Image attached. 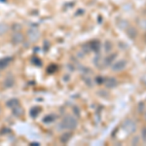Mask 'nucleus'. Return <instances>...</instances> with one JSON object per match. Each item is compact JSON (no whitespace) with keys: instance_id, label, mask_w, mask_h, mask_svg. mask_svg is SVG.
<instances>
[{"instance_id":"obj_16","label":"nucleus","mask_w":146,"mask_h":146,"mask_svg":"<svg viewBox=\"0 0 146 146\" xmlns=\"http://www.w3.org/2000/svg\"><path fill=\"white\" fill-rule=\"evenodd\" d=\"M9 29V27L5 23H0V35L5 34Z\"/></svg>"},{"instance_id":"obj_1","label":"nucleus","mask_w":146,"mask_h":146,"mask_svg":"<svg viewBox=\"0 0 146 146\" xmlns=\"http://www.w3.org/2000/svg\"><path fill=\"white\" fill-rule=\"evenodd\" d=\"M78 126V122H77V119L74 118L71 115H67L64 118L62 119V123L60 124V127L62 129H69V131H73Z\"/></svg>"},{"instance_id":"obj_10","label":"nucleus","mask_w":146,"mask_h":146,"mask_svg":"<svg viewBox=\"0 0 146 146\" xmlns=\"http://www.w3.org/2000/svg\"><path fill=\"white\" fill-rule=\"evenodd\" d=\"M90 47H91V50L94 51V52H98L100 49V42L96 41V40H95V41H93L92 43L90 44Z\"/></svg>"},{"instance_id":"obj_24","label":"nucleus","mask_w":146,"mask_h":146,"mask_svg":"<svg viewBox=\"0 0 146 146\" xmlns=\"http://www.w3.org/2000/svg\"><path fill=\"white\" fill-rule=\"evenodd\" d=\"M141 82H142V84L144 85V86H146V75H144V76L142 77V79H141Z\"/></svg>"},{"instance_id":"obj_18","label":"nucleus","mask_w":146,"mask_h":146,"mask_svg":"<svg viewBox=\"0 0 146 146\" xmlns=\"http://www.w3.org/2000/svg\"><path fill=\"white\" fill-rule=\"evenodd\" d=\"M137 23H138V27H139L141 29L146 31V19H141V20L138 21Z\"/></svg>"},{"instance_id":"obj_19","label":"nucleus","mask_w":146,"mask_h":146,"mask_svg":"<svg viewBox=\"0 0 146 146\" xmlns=\"http://www.w3.org/2000/svg\"><path fill=\"white\" fill-rule=\"evenodd\" d=\"M104 48H105V51H106V53H110L113 48V45L111 43H110L109 41H106L105 42V45H104Z\"/></svg>"},{"instance_id":"obj_2","label":"nucleus","mask_w":146,"mask_h":146,"mask_svg":"<svg viewBox=\"0 0 146 146\" xmlns=\"http://www.w3.org/2000/svg\"><path fill=\"white\" fill-rule=\"evenodd\" d=\"M122 128L126 133H135L136 131V124L133 120L131 119H125L122 123Z\"/></svg>"},{"instance_id":"obj_25","label":"nucleus","mask_w":146,"mask_h":146,"mask_svg":"<svg viewBox=\"0 0 146 146\" xmlns=\"http://www.w3.org/2000/svg\"><path fill=\"white\" fill-rule=\"evenodd\" d=\"M142 114H143V117H144V120H145V121H146V108H145L144 112H143Z\"/></svg>"},{"instance_id":"obj_5","label":"nucleus","mask_w":146,"mask_h":146,"mask_svg":"<svg viewBox=\"0 0 146 146\" xmlns=\"http://www.w3.org/2000/svg\"><path fill=\"white\" fill-rule=\"evenodd\" d=\"M12 42H13V44H16V45H19V44L23 43V41H25V36H23V33H21V32H15L13 35H12Z\"/></svg>"},{"instance_id":"obj_22","label":"nucleus","mask_w":146,"mask_h":146,"mask_svg":"<svg viewBox=\"0 0 146 146\" xmlns=\"http://www.w3.org/2000/svg\"><path fill=\"white\" fill-rule=\"evenodd\" d=\"M40 111V109H37V107H34L31 109V116L35 117L36 115H38V112Z\"/></svg>"},{"instance_id":"obj_17","label":"nucleus","mask_w":146,"mask_h":146,"mask_svg":"<svg viewBox=\"0 0 146 146\" xmlns=\"http://www.w3.org/2000/svg\"><path fill=\"white\" fill-rule=\"evenodd\" d=\"M19 100H17V98H13V100H9V101H7V106L8 107H10V108H12V107H14L15 105H17V104H19Z\"/></svg>"},{"instance_id":"obj_3","label":"nucleus","mask_w":146,"mask_h":146,"mask_svg":"<svg viewBox=\"0 0 146 146\" xmlns=\"http://www.w3.org/2000/svg\"><path fill=\"white\" fill-rule=\"evenodd\" d=\"M127 66V62L125 60H119L112 63V71L113 72H121Z\"/></svg>"},{"instance_id":"obj_13","label":"nucleus","mask_w":146,"mask_h":146,"mask_svg":"<svg viewBox=\"0 0 146 146\" xmlns=\"http://www.w3.org/2000/svg\"><path fill=\"white\" fill-rule=\"evenodd\" d=\"M10 62H11V58H1V60H0V69H4V68L9 64Z\"/></svg>"},{"instance_id":"obj_21","label":"nucleus","mask_w":146,"mask_h":146,"mask_svg":"<svg viewBox=\"0 0 146 146\" xmlns=\"http://www.w3.org/2000/svg\"><path fill=\"white\" fill-rule=\"evenodd\" d=\"M138 143H139V137H138V136H135V137H133V139H131V144L137 145Z\"/></svg>"},{"instance_id":"obj_4","label":"nucleus","mask_w":146,"mask_h":146,"mask_svg":"<svg viewBox=\"0 0 146 146\" xmlns=\"http://www.w3.org/2000/svg\"><path fill=\"white\" fill-rule=\"evenodd\" d=\"M27 37L31 42L37 41V40L39 39V37H40V31L37 29L36 27L29 28V29L27 30Z\"/></svg>"},{"instance_id":"obj_14","label":"nucleus","mask_w":146,"mask_h":146,"mask_svg":"<svg viewBox=\"0 0 146 146\" xmlns=\"http://www.w3.org/2000/svg\"><path fill=\"white\" fill-rule=\"evenodd\" d=\"M55 119H56L55 115L49 114V115H47V116H45V117L43 118V122H44L45 124H50V123H52V122L55 121Z\"/></svg>"},{"instance_id":"obj_6","label":"nucleus","mask_w":146,"mask_h":146,"mask_svg":"<svg viewBox=\"0 0 146 146\" xmlns=\"http://www.w3.org/2000/svg\"><path fill=\"white\" fill-rule=\"evenodd\" d=\"M126 33L129 36V39H135L137 36V29L135 27H129L126 29Z\"/></svg>"},{"instance_id":"obj_20","label":"nucleus","mask_w":146,"mask_h":146,"mask_svg":"<svg viewBox=\"0 0 146 146\" xmlns=\"http://www.w3.org/2000/svg\"><path fill=\"white\" fill-rule=\"evenodd\" d=\"M145 106H144V103L143 102H140L139 104L137 105V111L139 112V113H141L142 114L143 112H144V110H145Z\"/></svg>"},{"instance_id":"obj_23","label":"nucleus","mask_w":146,"mask_h":146,"mask_svg":"<svg viewBox=\"0 0 146 146\" xmlns=\"http://www.w3.org/2000/svg\"><path fill=\"white\" fill-rule=\"evenodd\" d=\"M141 137H142L143 141L146 142V128H143L142 131H141Z\"/></svg>"},{"instance_id":"obj_7","label":"nucleus","mask_w":146,"mask_h":146,"mask_svg":"<svg viewBox=\"0 0 146 146\" xmlns=\"http://www.w3.org/2000/svg\"><path fill=\"white\" fill-rule=\"evenodd\" d=\"M105 84V87L108 89H112V88H115L117 86V80L113 77H109V78L105 79V81L103 82Z\"/></svg>"},{"instance_id":"obj_9","label":"nucleus","mask_w":146,"mask_h":146,"mask_svg":"<svg viewBox=\"0 0 146 146\" xmlns=\"http://www.w3.org/2000/svg\"><path fill=\"white\" fill-rule=\"evenodd\" d=\"M115 58H116L115 54H111V55L106 56V58H104V66H108V65H110V64L112 65V63L114 62Z\"/></svg>"},{"instance_id":"obj_11","label":"nucleus","mask_w":146,"mask_h":146,"mask_svg":"<svg viewBox=\"0 0 146 146\" xmlns=\"http://www.w3.org/2000/svg\"><path fill=\"white\" fill-rule=\"evenodd\" d=\"M14 85V78L11 76V75H9V76H7L5 78V81H4V86L6 87V88H10Z\"/></svg>"},{"instance_id":"obj_8","label":"nucleus","mask_w":146,"mask_h":146,"mask_svg":"<svg viewBox=\"0 0 146 146\" xmlns=\"http://www.w3.org/2000/svg\"><path fill=\"white\" fill-rule=\"evenodd\" d=\"M12 111H13V114L17 117H21L23 114V109L20 105V103L17 105H15L14 107H12Z\"/></svg>"},{"instance_id":"obj_12","label":"nucleus","mask_w":146,"mask_h":146,"mask_svg":"<svg viewBox=\"0 0 146 146\" xmlns=\"http://www.w3.org/2000/svg\"><path fill=\"white\" fill-rule=\"evenodd\" d=\"M117 25H118V27L120 29H127V27H129V23L127 22L126 20H119L118 22H117Z\"/></svg>"},{"instance_id":"obj_15","label":"nucleus","mask_w":146,"mask_h":146,"mask_svg":"<svg viewBox=\"0 0 146 146\" xmlns=\"http://www.w3.org/2000/svg\"><path fill=\"white\" fill-rule=\"evenodd\" d=\"M70 137H71V133H65L60 136V141H62V143H66V142H68V140L70 139Z\"/></svg>"}]
</instances>
